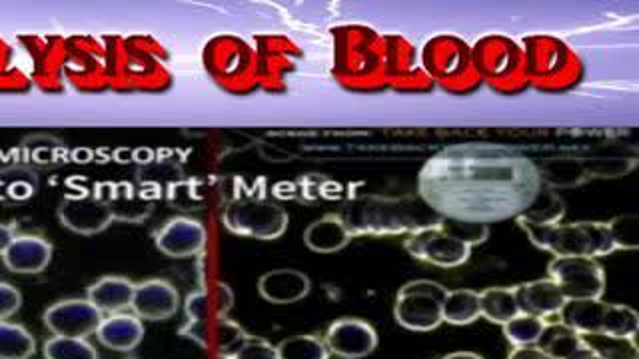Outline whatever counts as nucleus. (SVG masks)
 I'll return each instance as SVG.
<instances>
[{"instance_id": "21", "label": "nucleus", "mask_w": 639, "mask_h": 359, "mask_svg": "<svg viewBox=\"0 0 639 359\" xmlns=\"http://www.w3.org/2000/svg\"><path fill=\"white\" fill-rule=\"evenodd\" d=\"M134 282L124 275H102L95 284L88 285L86 300L105 316L122 314L130 309L134 296Z\"/></svg>"}, {"instance_id": "35", "label": "nucleus", "mask_w": 639, "mask_h": 359, "mask_svg": "<svg viewBox=\"0 0 639 359\" xmlns=\"http://www.w3.org/2000/svg\"><path fill=\"white\" fill-rule=\"evenodd\" d=\"M46 359H98L95 346L83 338H58L53 336L44 344Z\"/></svg>"}, {"instance_id": "22", "label": "nucleus", "mask_w": 639, "mask_h": 359, "mask_svg": "<svg viewBox=\"0 0 639 359\" xmlns=\"http://www.w3.org/2000/svg\"><path fill=\"white\" fill-rule=\"evenodd\" d=\"M105 348L112 351H132L139 348L144 339V324L134 314H112L102 317L95 334Z\"/></svg>"}, {"instance_id": "32", "label": "nucleus", "mask_w": 639, "mask_h": 359, "mask_svg": "<svg viewBox=\"0 0 639 359\" xmlns=\"http://www.w3.org/2000/svg\"><path fill=\"white\" fill-rule=\"evenodd\" d=\"M280 359H331V351L324 339L310 334H299L284 338L277 346Z\"/></svg>"}, {"instance_id": "37", "label": "nucleus", "mask_w": 639, "mask_h": 359, "mask_svg": "<svg viewBox=\"0 0 639 359\" xmlns=\"http://www.w3.org/2000/svg\"><path fill=\"white\" fill-rule=\"evenodd\" d=\"M437 228L444 230L447 236L456 238L459 242L468 243L469 248L488 240V226L486 224L459 222L452 218H437Z\"/></svg>"}, {"instance_id": "2", "label": "nucleus", "mask_w": 639, "mask_h": 359, "mask_svg": "<svg viewBox=\"0 0 639 359\" xmlns=\"http://www.w3.org/2000/svg\"><path fill=\"white\" fill-rule=\"evenodd\" d=\"M530 242L554 258H604L614 254L606 222L528 224L518 222Z\"/></svg>"}, {"instance_id": "30", "label": "nucleus", "mask_w": 639, "mask_h": 359, "mask_svg": "<svg viewBox=\"0 0 639 359\" xmlns=\"http://www.w3.org/2000/svg\"><path fill=\"white\" fill-rule=\"evenodd\" d=\"M538 176L548 186H580L587 180L584 160L582 159H555L543 164Z\"/></svg>"}, {"instance_id": "11", "label": "nucleus", "mask_w": 639, "mask_h": 359, "mask_svg": "<svg viewBox=\"0 0 639 359\" xmlns=\"http://www.w3.org/2000/svg\"><path fill=\"white\" fill-rule=\"evenodd\" d=\"M102 314L86 297H66L44 312V326L58 338H83L96 334Z\"/></svg>"}, {"instance_id": "43", "label": "nucleus", "mask_w": 639, "mask_h": 359, "mask_svg": "<svg viewBox=\"0 0 639 359\" xmlns=\"http://www.w3.org/2000/svg\"><path fill=\"white\" fill-rule=\"evenodd\" d=\"M442 359H484L478 353H474V351H454V353H450L446 358Z\"/></svg>"}, {"instance_id": "20", "label": "nucleus", "mask_w": 639, "mask_h": 359, "mask_svg": "<svg viewBox=\"0 0 639 359\" xmlns=\"http://www.w3.org/2000/svg\"><path fill=\"white\" fill-rule=\"evenodd\" d=\"M235 307V292L228 284L214 282L192 292L184 302L186 322H204L213 317H228V312Z\"/></svg>"}, {"instance_id": "41", "label": "nucleus", "mask_w": 639, "mask_h": 359, "mask_svg": "<svg viewBox=\"0 0 639 359\" xmlns=\"http://www.w3.org/2000/svg\"><path fill=\"white\" fill-rule=\"evenodd\" d=\"M508 359H554L550 358L543 349L538 346H528V348H513Z\"/></svg>"}, {"instance_id": "18", "label": "nucleus", "mask_w": 639, "mask_h": 359, "mask_svg": "<svg viewBox=\"0 0 639 359\" xmlns=\"http://www.w3.org/2000/svg\"><path fill=\"white\" fill-rule=\"evenodd\" d=\"M310 290H312V282L308 275L294 268L270 270L258 280V294L277 306L302 302L308 296Z\"/></svg>"}, {"instance_id": "9", "label": "nucleus", "mask_w": 639, "mask_h": 359, "mask_svg": "<svg viewBox=\"0 0 639 359\" xmlns=\"http://www.w3.org/2000/svg\"><path fill=\"white\" fill-rule=\"evenodd\" d=\"M386 41V80L402 93H426L434 83L420 63V51L402 34H388Z\"/></svg>"}, {"instance_id": "44", "label": "nucleus", "mask_w": 639, "mask_h": 359, "mask_svg": "<svg viewBox=\"0 0 639 359\" xmlns=\"http://www.w3.org/2000/svg\"><path fill=\"white\" fill-rule=\"evenodd\" d=\"M567 359H602L599 356H596L594 351H589V349L584 346V348L580 349V351H575L574 356H570Z\"/></svg>"}, {"instance_id": "17", "label": "nucleus", "mask_w": 639, "mask_h": 359, "mask_svg": "<svg viewBox=\"0 0 639 359\" xmlns=\"http://www.w3.org/2000/svg\"><path fill=\"white\" fill-rule=\"evenodd\" d=\"M53 252V243L43 236L21 233L12 238V242L2 254V262L12 274H41L51 264Z\"/></svg>"}, {"instance_id": "23", "label": "nucleus", "mask_w": 639, "mask_h": 359, "mask_svg": "<svg viewBox=\"0 0 639 359\" xmlns=\"http://www.w3.org/2000/svg\"><path fill=\"white\" fill-rule=\"evenodd\" d=\"M350 240V230L338 214H328L304 230V243L316 254L340 252Z\"/></svg>"}, {"instance_id": "31", "label": "nucleus", "mask_w": 639, "mask_h": 359, "mask_svg": "<svg viewBox=\"0 0 639 359\" xmlns=\"http://www.w3.org/2000/svg\"><path fill=\"white\" fill-rule=\"evenodd\" d=\"M584 346L602 359H639L636 339L616 338L606 334H587L580 336Z\"/></svg>"}, {"instance_id": "13", "label": "nucleus", "mask_w": 639, "mask_h": 359, "mask_svg": "<svg viewBox=\"0 0 639 359\" xmlns=\"http://www.w3.org/2000/svg\"><path fill=\"white\" fill-rule=\"evenodd\" d=\"M326 348L342 359H362L378 348L376 329L358 317H340L332 322L324 338Z\"/></svg>"}, {"instance_id": "25", "label": "nucleus", "mask_w": 639, "mask_h": 359, "mask_svg": "<svg viewBox=\"0 0 639 359\" xmlns=\"http://www.w3.org/2000/svg\"><path fill=\"white\" fill-rule=\"evenodd\" d=\"M518 314L520 309L516 304L513 287H488L479 292V317H486L491 324L503 326Z\"/></svg>"}, {"instance_id": "29", "label": "nucleus", "mask_w": 639, "mask_h": 359, "mask_svg": "<svg viewBox=\"0 0 639 359\" xmlns=\"http://www.w3.org/2000/svg\"><path fill=\"white\" fill-rule=\"evenodd\" d=\"M538 348L543 349L550 358L567 359L574 356L575 351L584 348V341L562 324H548L543 329L542 338L538 341Z\"/></svg>"}, {"instance_id": "24", "label": "nucleus", "mask_w": 639, "mask_h": 359, "mask_svg": "<svg viewBox=\"0 0 639 359\" xmlns=\"http://www.w3.org/2000/svg\"><path fill=\"white\" fill-rule=\"evenodd\" d=\"M606 306L604 300H565L564 307L557 314L560 324L577 336L599 334Z\"/></svg>"}, {"instance_id": "5", "label": "nucleus", "mask_w": 639, "mask_h": 359, "mask_svg": "<svg viewBox=\"0 0 639 359\" xmlns=\"http://www.w3.org/2000/svg\"><path fill=\"white\" fill-rule=\"evenodd\" d=\"M342 75L364 90L388 86L383 36L364 26L346 29L342 39Z\"/></svg>"}, {"instance_id": "19", "label": "nucleus", "mask_w": 639, "mask_h": 359, "mask_svg": "<svg viewBox=\"0 0 639 359\" xmlns=\"http://www.w3.org/2000/svg\"><path fill=\"white\" fill-rule=\"evenodd\" d=\"M513 296H516V304H518L520 314L540 317V319L557 316L565 304L562 290L550 278L516 285L513 287Z\"/></svg>"}, {"instance_id": "16", "label": "nucleus", "mask_w": 639, "mask_h": 359, "mask_svg": "<svg viewBox=\"0 0 639 359\" xmlns=\"http://www.w3.org/2000/svg\"><path fill=\"white\" fill-rule=\"evenodd\" d=\"M154 243L160 254L169 258H192L201 254L206 246V228L196 218L176 216L164 226H160L159 232L154 233Z\"/></svg>"}, {"instance_id": "34", "label": "nucleus", "mask_w": 639, "mask_h": 359, "mask_svg": "<svg viewBox=\"0 0 639 359\" xmlns=\"http://www.w3.org/2000/svg\"><path fill=\"white\" fill-rule=\"evenodd\" d=\"M639 329V316L636 309L619 304H607L606 314H604V324L602 331L606 336H616V338L636 339Z\"/></svg>"}, {"instance_id": "1", "label": "nucleus", "mask_w": 639, "mask_h": 359, "mask_svg": "<svg viewBox=\"0 0 639 359\" xmlns=\"http://www.w3.org/2000/svg\"><path fill=\"white\" fill-rule=\"evenodd\" d=\"M528 85L543 93L570 90L584 78L582 56L550 34H532L522 43Z\"/></svg>"}, {"instance_id": "14", "label": "nucleus", "mask_w": 639, "mask_h": 359, "mask_svg": "<svg viewBox=\"0 0 639 359\" xmlns=\"http://www.w3.org/2000/svg\"><path fill=\"white\" fill-rule=\"evenodd\" d=\"M58 220L73 233L96 236L112 226L115 216L107 202L98 196H73L64 198L58 206Z\"/></svg>"}, {"instance_id": "28", "label": "nucleus", "mask_w": 639, "mask_h": 359, "mask_svg": "<svg viewBox=\"0 0 639 359\" xmlns=\"http://www.w3.org/2000/svg\"><path fill=\"white\" fill-rule=\"evenodd\" d=\"M564 200L554 191H540L516 222L557 224L564 218Z\"/></svg>"}, {"instance_id": "15", "label": "nucleus", "mask_w": 639, "mask_h": 359, "mask_svg": "<svg viewBox=\"0 0 639 359\" xmlns=\"http://www.w3.org/2000/svg\"><path fill=\"white\" fill-rule=\"evenodd\" d=\"M130 309L142 322H164L181 309V294L169 280L150 278L134 285Z\"/></svg>"}, {"instance_id": "33", "label": "nucleus", "mask_w": 639, "mask_h": 359, "mask_svg": "<svg viewBox=\"0 0 639 359\" xmlns=\"http://www.w3.org/2000/svg\"><path fill=\"white\" fill-rule=\"evenodd\" d=\"M545 326H548L545 319L528 316V314H518L508 324H503V336H506V339L510 341L513 348L538 346V341L542 338Z\"/></svg>"}, {"instance_id": "39", "label": "nucleus", "mask_w": 639, "mask_h": 359, "mask_svg": "<svg viewBox=\"0 0 639 359\" xmlns=\"http://www.w3.org/2000/svg\"><path fill=\"white\" fill-rule=\"evenodd\" d=\"M228 359H280L277 346H272L268 339L248 336L245 344L238 348L235 356Z\"/></svg>"}, {"instance_id": "27", "label": "nucleus", "mask_w": 639, "mask_h": 359, "mask_svg": "<svg viewBox=\"0 0 639 359\" xmlns=\"http://www.w3.org/2000/svg\"><path fill=\"white\" fill-rule=\"evenodd\" d=\"M36 339L29 329L14 322H0V359H31Z\"/></svg>"}, {"instance_id": "38", "label": "nucleus", "mask_w": 639, "mask_h": 359, "mask_svg": "<svg viewBox=\"0 0 639 359\" xmlns=\"http://www.w3.org/2000/svg\"><path fill=\"white\" fill-rule=\"evenodd\" d=\"M636 166V160L631 159H592L584 160L587 178L602 176V178H616L621 174H628Z\"/></svg>"}, {"instance_id": "7", "label": "nucleus", "mask_w": 639, "mask_h": 359, "mask_svg": "<svg viewBox=\"0 0 639 359\" xmlns=\"http://www.w3.org/2000/svg\"><path fill=\"white\" fill-rule=\"evenodd\" d=\"M446 287L432 280H414L402 285L396 296L394 317L410 331H432L444 324L442 302Z\"/></svg>"}, {"instance_id": "12", "label": "nucleus", "mask_w": 639, "mask_h": 359, "mask_svg": "<svg viewBox=\"0 0 639 359\" xmlns=\"http://www.w3.org/2000/svg\"><path fill=\"white\" fill-rule=\"evenodd\" d=\"M182 338L191 339L196 346L214 351L218 358L228 359L235 356L250 334L232 322L230 317H213L204 322H186L182 326Z\"/></svg>"}, {"instance_id": "4", "label": "nucleus", "mask_w": 639, "mask_h": 359, "mask_svg": "<svg viewBox=\"0 0 639 359\" xmlns=\"http://www.w3.org/2000/svg\"><path fill=\"white\" fill-rule=\"evenodd\" d=\"M420 63L434 85L447 93L466 95L479 85L472 64V48L454 34L432 36L420 51Z\"/></svg>"}, {"instance_id": "42", "label": "nucleus", "mask_w": 639, "mask_h": 359, "mask_svg": "<svg viewBox=\"0 0 639 359\" xmlns=\"http://www.w3.org/2000/svg\"><path fill=\"white\" fill-rule=\"evenodd\" d=\"M14 236H17V233L12 230V226L0 222V258L4 254V250L9 248V243L12 242Z\"/></svg>"}, {"instance_id": "40", "label": "nucleus", "mask_w": 639, "mask_h": 359, "mask_svg": "<svg viewBox=\"0 0 639 359\" xmlns=\"http://www.w3.org/2000/svg\"><path fill=\"white\" fill-rule=\"evenodd\" d=\"M22 307V294L12 284L0 282V322L14 316Z\"/></svg>"}, {"instance_id": "3", "label": "nucleus", "mask_w": 639, "mask_h": 359, "mask_svg": "<svg viewBox=\"0 0 639 359\" xmlns=\"http://www.w3.org/2000/svg\"><path fill=\"white\" fill-rule=\"evenodd\" d=\"M469 48L479 83H486L491 90L501 95H516L528 86L526 58L522 44L518 41L503 34H488Z\"/></svg>"}, {"instance_id": "6", "label": "nucleus", "mask_w": 639, "mask_h": 359, "mask_svg": "<svg viewBox=\"0 0 639 359\" xmlns=\"http://www.w3.org/2000/svg\"><path fill=\"white\" fill-rule=\"evenodd\" d=\"M224 228L236 236L254 240H278L286 232L290 216L272 200L242 198L232 200L223 214Z\"/></svg>"}, {"instance_id": "10", "label": "nucleus", "mask_w": 639, "mask_h": 359, "mask_svg": "<svg viewBox=\"0 0 639 359\" xmlns=\"http://www.w3.org/2000/svg\"><path fill=\"white\" fill-rule=\"evenodd\" d=\"M404 248L405 252L415 260L436 265V268H447V270L466 264L472 255V248L468 243L447 236L444 230L437 228V222L410 232L404 240Z\"/></svg>"}, {"instance_id": "36", "label": "nucleus", "mask_w": 639, "mask_h": 359, "mask_svg": "<svg viewBox=\"0 0 639 359\" xmlns=\"http://www.w3.org/2000/svg\"><path fill=\"white\" fill-rule=\"evenodd\" d=\"M607 224V232L616 250H636L639 246V218L636 214L618 216Z\"/></svg>"}, {"instance_id": "26", "label": "nucleus", "mask_w": 639, "mask_h": 359, "mask_svg": "<svg viewBox=\"0 0 639 359\" xmlns=\"http://www.w3.org/2000/svg\"><path fill=\"white\" fill-rule=\"evenodd\" d=\"M479 317V294L474 290H450L442 302V319L452 326H468Z\"/></svg>"}, {"instance_id": "8", "label": "nucleus", "mask_w": 639, "mask_h": 359, "mask_svg": "<svg viewBox=\"0 0 639 359\" xmlns=\"http://www.w3.org/2000/svg\"><path fill=\"white\" fill-rule=\"evenodd\" d=\"M548 278L565 300H602L606 292V272L594 258H554Z\"/></svg>"}]
</instances>
